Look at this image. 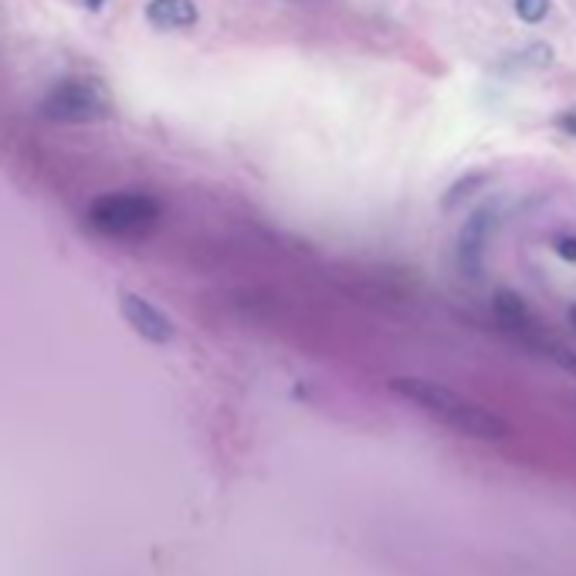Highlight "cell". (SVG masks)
<instances>
[{
    "instance_id": "30bf717a",
    "label": "cell",
    "mask_w": 576,
    "mask_h": 576,
    "mask_svg": "<svg viewBox=\"0 0 576 576\" xmlns=\"http://www.w3.org/2000/svg\"><path fill=\"white\" fill-rule=\"evenodd\" d=\"M553 251L563 261H576V234H560V238H553Z\"/></svg>"
},
{
    "instance_id": "6da1fadb",
    "label": "cell",
    "mask_w": 576,
    "mask_h": 576,
    "mask_svg": "<svg viewBox=\"0 0 576 576\" xmlns=\"http://www.w3.org/2000/svg\"><path fill=\"white\" fill-rule=\"evenodd\" d=\"M387 387H390V394L410 400V404H417L431 417H438V421L455 427V431L468 434V438H478V441L509 438V424H505L499 414L471 404L468 397L455 394V390L444 387V383H434L424 377H394Z\"/></svg>"
},
{
    "instance_id": "52a82bcc",
    "label": "cell",
    "mask_w": 576,
    "mask_h": 576,
    "mask_svg": "<svg viewBox=\"0 0 576 576\" xmlns=\"http://www.w3.org/2000/svg\"><path fill=\"white\" fill-rule=\"evenodd\" d=\"M495 316H499V322L505 329H512V333H529L532 329V316H529V305L526 299H522L519 292H509V288H499L495 292Z\"/></svg>"
},
{
    "instance_id": "277c9868",
    "label": "cell",
    "mask_w": 576,
    "mask_h": 576,
    "mask_svg": "<svg viewBox=\"0 0 576 576\" xmlns=\"http://www.w3.org/2000/svg\"><path fill=\"white\" fill-rule=\"evenodd\" d=\"M495 228H499V207L485 204L478 207L475 214L468 217L465 224H461L458 231V268L465 272L468 278H478L485 268V248L488 241H492Z\"/></svg>"
},
{
    "instance_id": "7a4b0ae2",
    "label": "cell",
    "mask_w": 576,
    "mask_h": 576,
    "mask_svg": "<svg viewBox=\"0 0 576 576\" xmlns=\"http://www.w3.org/2000/svg\"><path fill=\"white\" fill-rule=\"evenodd\" d=\"M156 221H160V200L143 190H112L89 204V224L106 238H143L156 228Z\"/></svg>"
},
{
    "instance_id": "7c38bea8",
    "label": "cell",
    "mask_w": 576,
    "mask_h": 576,
    "mask_svg": "<svg viewBox=\"0 0 576 576\" xmlns=\"http://www.w3.org/2000/svg\"><path fill=\"white\" fill-rule=\"evenodd\" d=\"M556 129H560L563 136L576 139V109H570V112H560V116H556Z\"/></svg>"
},
{
    "instance_id": "8fae6325",
    "label": "cell",
    "mask_w": 576,
    "mask_h": 576,
    "mask_svg": "<svg viewBox=\"0 0 576 576\" xmlns=\"http://www.w3.org/2000/svg\"><path fill=\"white\" fill-rule=\"evenodd\" d=\"M549 353H553V360L560 363L566 373L576 377V353H570V349H563V346H549Z\"/></svg>"
},
{
    "instance_id": "9c48e42d",
    "label": "cell",
    "mask_w": 576,
    "mask_h": 576,
    "mask_svg": "<svg viewBox=\"0 0 576 576\" xmlns=\"http://www.w3.org/2000/svg\"><path fill=\"white\" fill-rule=\"evenodd\" d=\"M553 61V48L549 45H532L519 55V65H536V68H546Z\"/></svg>"
},
{
    "instance_id": "5b68a950",
    "label": "cell",
    "mask_w": 576,
    "mask_h": 576,
    "mask_svg": "<svg viewBox=\"0 0 576 576\" xmlns=\"http://www.w3.org/2000/svg\"><path fill=\"white\" fill-rule=\"evenodd\" d=\"M119 312L122 319L129 322V329H136V333L153 346H167L173 343V336H177V326H173L167 312L156 309L150 299H143V295L136 292H119Z\"/></svg>"
},
{
    "instance_id": "5bb4252c",
    "label": "cell",
    "mask_w": 576,
    "mask_h": 576,
    "mask_svg": "<svg viewBox=\"0 0 576 576\" xmlns=\"http://www.w3.org/2000/svg\"><path fill=\"white\" fill-rule=\"evenodd\" d=\"M566 319H570V326L576 329V302L570 305V312H566Z\"/></svg>"
},
{
    "instance_id": "ba28073f",
    "label": "cell",
    "mask_w": 576,
    "mask_h": 576,
    "mask_svg": "<svg viewBox=\"0 0 576 576\" xmlns=\"http://www.w3.org/2000/svg\"><path fill=\"white\" fill-rule=\"evenodd\" d=\"M549 7H553V0H516V14H519V21H526V24L546 21Z\"/></svg>"
},
{
    "instance_id": "8992f818",
    "label": "cell",
    "mask_w": 576,
    "mask_h": 576,
    "mask_svg": "<svg viewBox=\"0 0 576 576\" xmlns=\"http://www.w3.org/2000/svg\"><path fill=\"white\" fill-rule=\"evenodd\" d=\"M146 21L160 31H187L200 21V11L194 0H150Z\"/></svg>"
},
{
    "instance_id": "4fadbf2b",
    "label": "cell",
    "mask_w": 576,
    "mask_h": 576,
    "mask_svg": "<svg viewBox=\"0 0 576 576\" xmlns=\"http://www.w3.org/2000/svg\"><path fill=\"white\" fill-rule=\"evenodd\" d=\"M85 7H89V11H102V7L109 4V0H82Z\"/></svg>"
},
{
    "instance_id": "3957f363",
    "label": "cell",
    "mask_w": 576,
    "mask_h": 576,
    "mask_svg": "<svg viewBox=\"0 0 576 576\" xmlns=\"http://www.w3.org/2000/svg\"><path fill=\"white\" fill-rule=\"evenodd\" d=\"M38 112L48 122H61V126H89V122H102L112 116V99L95 78H65V82L45 92V99L38 102Z\"/></svg>"
}]
</instances>
